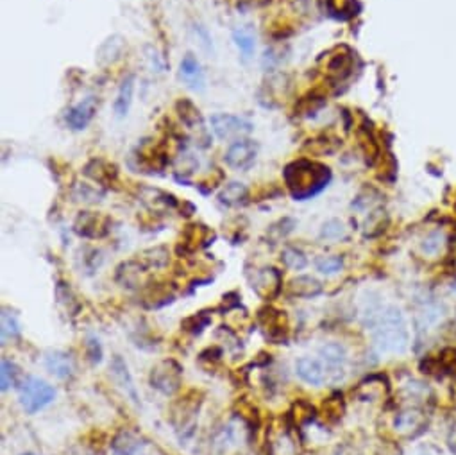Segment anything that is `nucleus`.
Returning a JSON list of instances; mask_svg holds the SVG:
<instances>
[{"mask_svg": "<svg viewBox=\"0 0 456 455\" xmlns=\"http://www.w3.org/2000/svg\"><path fill=\"white\" fill-rule=\"evenodd\" d=\"M179 78L183 79L188 88L195 90V92H202L204 86H206V78H204V72H202L201 63L197 62V57L194 54H186L181 59V65H179Z\"/></svg>", "mask_w": 456, "mask_h": 455, "instance_id": "f3484780", "label": "nucleus"}, {"mask_svg": "<svg viewBox=\"0 0 456 455\" xmlns=\"http://www.w3.org/2000/svg\"><path fill=\"white\" fill-rule=\"evenodd\" d=\"M320 104H322V102L319 101V97H317L315 94H310L301 99L299 102H295L294 111L299 117H308V115H311V111H315L317 108H320Z\"/></svg>", "mask_w": 456, "mask_h": 455, "instance_id": "f704fd0d", "label": "nucleus"}, {"mask_svg": "<svg viewBox=\"0 0 456 455\" xmlns=\"http://www.w3.org/2000/svg\"><path fill=\"white\" fill-rule=\"evenodd\" d=\"M88 348H90V358H92L93 362H101L102 348H101V344H99V341H95V339H90Z\"/></svg>", "mask_w": 456, "mask_h": 455, "instance_id": "58836bf2", "label": "nucleus"}, {"mask_svg": "<svg viewBox=\"0 0 456 455\" xmlns=\"http://www.w3.org/2000/svg\"><path fill=\"white\" fill-rule=\"evenodd\" d=\"M249 197V188L240 181H231V183L224 185V188L218 192V201L226 206H238L243 204Z\"/></svg>", "mask_w": 456, "mask_h": 455, "instance_id": "393cba45", "label": "nucleus"}, {"mask_svg": "<svg viewBox=\"0 0 456 455\" xmlns=\"http://www.w3.org/2000/svg\"><path fill=\"white\" fill-rule=\"evenodd\" d=\"M320 237L326 240H340L345 237V227L340 220H327L322 226V232H320Z\"/></svg>", "mask_w": 456, "mask_h": 455, "instance_id": "e433bc0d", "label": "nucleus"}, {"mask_svg": "<svg viewBox=\"0 0 456 455\" xmlns=\"http://www.w3.org/2000/svg\"><path fill=\"white\" fill-rule=\"evenodd\" d=\"M176 111H178L179 118H181V122L185 124L186 130L190 131L195 136V144H197L199 147H202V149L210 147V131H208L206 124H204V118H202L201 110H199L197 106H195L190 99H179V101L176 102Z\"/></svg>", "mask_w": 456, "mask_h": 455, "instance_id": "39448f33", "label": "nucleus"}, {"mask_svg": "<svg viewBox=\"0 0 456 455\" xmlns=\"http://www.w3.org/2000/svg\"><path fill=\"white\" fill-rule=\"evenodd\" d=\"M45 368L49 370L50 374L57 378H69L72 374L73 366L70 355L63 354V351H50L45 357Z\"/></svg>", "mask_w": 456, "mask_h": 455, "instance_id": "b1692460", "label": "nucleus"}, {"mask_svg": "<svg viewBox=\"0 0 456 455\" xmlns=\"http://www.w3.org/2000/svg\"><path fill=\"white\" fill-rule=\"evenodd\" d=\"M125 50V41L122 36H111L99 47L97 50V63L102 66L113 65L120 62Z\"/></svg>", "mask_w": 456, "mask_h": 455, "instance_id": "6ab92c4d", "label": "nucleus"}, {"mask_svg": "<svg viewBox=\"0 0 456 455\" xmlns=\"http://www.w3.org/2000/svg\"><path fill=\"white\" fill-rule=\"evenodd\" d=\"M138 197L150 211H163V210H174L179 206V201L176 195L163 192L159 188L152 187H140L138 188Z\"/></svg>", "mask_w": 456, "mask_h": 455, "instance_id": "2eb2a0df", "label": "nucleus"}, {"mask_svg": "<svg viewBox=\"0 0 456 455\" xmlns=\"http://www.w3.org/2000/svg\"><path fill=\"white\" fill-rule=\"evenodd\" d=\"M329 169L310 160H295L283 171V179L295 201H306L329 183Z\"/></svg>", "mask_w": 456, "mask_h": 455, "instance_id": "f257e3e1", "label": "nucleus"}, {"mask_svg": "<svg viewBox=\"0 0 456 455\" xmlns=\"http://www.w3.org/2000/svg\"><path fill=\"white\" fill-rule=\"evenodd\" d=\"M369 326L374 332V344L381 354H403L408 348L410 333L403 312L397 307L380 310Z\"/></svg>", "mask_w": 456, "mask_h": 455, "instance_id": "f03ea898", "label": "nucleus"}, {"mask_svg": "<svg viewBox=\"0 0 456 455\" xmlns=\"http://www.w3.org/2000/svg\"><path fill=\"white\" fill-rule=\"evenodd\" d=\"M141 272H145V269H143V265H141L140 262L127 260V262H122V264L118 265L115 278H117V281L122 285V287L134 289V287L140 285Z\"/></svg>", "mask_w": 456, "mask_h": 455, "instance_id": "4be33fe9", "label": "nucleus"}, {"mask_svg": "<svg viewBox=\"0 0 456 455\" xmlns=\"http://www.w3.org/2000/svg\"><path fill=\"white\" fill-rule=\"evenodd\" d=\"M210 321H211V319H210V316H208V314L199 312V314H195V316L186 317L185 321L181 323V326L186 330V332L201 333L202 330H204L208 325H210Z\"/></svg>", "mask_w": 456, "mask_h": 455, "instance_id": "72a5a7b5", "label": "nucleus"}, {"mask_svg": "<svg viewBox=\"0 0 456 455\" xmlns=\"http://www.w3.org/2000/svg\"><path fill=\"white\" fill-rule=\"evenodd\" d=\"M20 380V370L17 364H13L9 360H2V371H0V384H2V391H8L9 387H15Z\"/></svg>", "mask_w": 456, "mask_h": 455, "instance_id": "473e14b6", "label": "nucleus"}, {"mask_svg": "<svg viewBox=\"0 0 456 455\" xmlns=\"http://www.w3.org/2000/svg\"><path fill=\"white\" fill-rule=\"evenodd\" d=\"M211 130L217 134V139L229 140V139H242L245 134L252 131V122H249L247 118L236 117V115L229 113H217L211 117L210 120Z\"/></svg>", "mask_w": 456, "mask_h": 455, "instance_id": "0eeeda50", "label": "nucleus"}, {"mask_svg": "<svg viewBox=\"0 0 456 455\" xmlns=\"http://www.w3.org/2000/svg\"><path fill=\"white\" fill-rule=\"evenodd\" d=\"M109 227H111V219L97 211H81L73 223V232L85 239H102L109 233Z\"/></svg>", "mask_w": 456, "mask_h": 455, "instance_id": "1a4fd4ad", "label": "nucleus"}, {"mask_svg": "<svg viewBox=\"0 0 456 455\" xmlns=\"http://www.w3.org/2000/svg\"><path fill=\"white\" fill-rule=\"evenodd\" d=\"M317 269L322 274H335L342 269V258H339V256H324L317 262Z\"/></svg>", "mask_w": 456, "mask_h": 455, "instance_id": "4c0bfd02", "label": "nucleus"}, {"mask_svg": "<svg viewBox=\"0 0 456 455\" xmlns=\"http://www.w3.org/2000/svg\"><path fill=\"white\" fill-rule=\"evenodd\" d=\"M252 289L256 290L259 298L263 300H274L283 289V276L281 272L276 267H265L262 271L256 272L255 280H252Z\"/></svg>", "mask_w": 456, "mask_h": 455, "instance_id": "f8f14e48", "label": "nucleus"}, {"mask_svg": "<svg viewBox=\"0 0 456 455\" xmlns=\"http://www.w3.org/2000/svg\"><path fill=\"white\" fill-rule=\"evenodd\" d=\"M72 197L81 203H99L104 197V190L90 183H76L72 188Z\"/></svg>", "mask_w": 456, "mask_h": 455, "instance_id": "c85d7f7f", "label": "nucleus"}, {"mask_svg": "<svg viewBox=\"0 0 456 455\" xmlns=\"http://www.w3.org/2000/svg\"><path fill=\"white\" fill-rule=\"evenodd\" d=\"M56 391L52 386L36 377H27L18 387V400L27 414H36L54 402Z\"/></svg>", "mask_w": 456, "mask_h": 455, "instance_id": "7ed1b4c3", "label": "nucleus"}, {"mask_svg": "<svg viewBox=\"0 0 456 455\" xmlns=\"http://www.w3.org/2000/svg\"><path fill=\"white\" fill-rule=\"evenodd\" d=\"M295 373L301 380H304L306 384H311V386H322L327 380L332 370L327 368V364H322L317 358L311 357H303L299 358L297 364H295Z\"/></svg>", "mask_w": 456, "mask_h": 455, "instance_id": "4468645a", "label": "nucleus"}, {"mask_svg": "<svg viewBox=\"0 0 456 455\" xmlns=\"http://www.w3.org/2000/svg\"><path fill=\"white\" fill-rule=\"evenodd\" d=\"M93 183L101 187H115L118 183V167L104 158H92L83 169Z\"/></svg>", "mask_w": 456, "mask_h": 455, "instance_id": "9b49d317", "label": "nucleus"}, {"mask_svg": "<svg viewBox=\"0 0 456 455\" xmlns=\"http://www.w3.org/2000/svg\"><path fill=\"white\" fill-rule=\"evenodd\" d=\"M199 405H201V400L186 396L172 409V421H174L178 430H188V434L194 432L195 414L199 411Z\"/></svg>", "mask_w": 456, "mask_h": 455, "instance_id": "dca6fc26", "label": "nucleus"}, {"mask_svg": "<svg viewBox=\"0 0 456 455\" xmlns=\"http://www.w3.org/2000/svg\"><path fill=\"white\" fill-rule=\"evenodd\" d=\"M56 298H57V301H59V305L65 307L66 312L72 314V316H76V314L81 310L79 301L76 300L72 289H70V287L65 284V281H59V284L56 285Z\"/></svg>", "mask_w": 456, "mask_h": 455, "instance_id": "c756f323", "label": "nucleus"}, {"mask_svg": "<svg viewBox=\"0 0 456 455\" xmlns=\"http://www.w3.org/2000/svg\"><path fill=\"white\" fill-rule=\"evenodd\" d=\"M22 455H36V454H33V451H27V454H22Z\"/></svg>", "mask_w": 456, "mask_h": 455, "instance_id": "ea45409f", "label": "nucleus"}, {"mask_svg": "<svg viewBox=\"0 0 456 455\" xmlns=\"http://www.w3.org/2000/svg\"><path fill=\"white\" fill-rule=\"evenodd\" d=\"M20 335V323H18L17 316L9 310H2V342L9 339H17Z\"/></svg>", "mask_w": 456, "mask_h": 455, "instance_id": "2f4dec72", "label": "nucleus"}, {"mask_svg": "<svg viewBox=\"0 0 456 455\" xmlns=\"http://www.w3.org/2000/svg\"><path fill=\"white\" fill-rule=\"evenodd\" d=\"M258 150L259 146L255 140L238 139L227 147L226 155H224V162L231 169H236V171H249L250 167L255 165L256 158H258Z\"/></svg>", "mask_w": 456, "mask_h": 455, "instance_id": "6e6552de", "label": "nucleus"}, {"mask_svg": "<svg viewBox=\"0 0 456 455\" xmlns=\"http://www.w3.org/2000/svg\"><path fill=\"white\" fill-rule=\"evenodd\" d=\"M149 382L152 389L159 391L162 394L172 396L181 389L183 384V368L172 358L159 360L156 366L150 370Z\"/></svg>", "mask_w": 456, "mask_h": 455, "instance_id": "20e7f679", "label": "nucleus"}, {"mask_svg": "<svg viewBox=\"0 0 456 455\" xmlns=\"http://www.w3.org/2000/svg\"><path fill=\"white\" fill-rule=\"evenodd\" d=\"M136 260L143 265L145 271L147 269H154L156 271V269H163L169 265L170 251L165 246H156V248H149L145 251H141Z\"/></svg>", "mask_w": 456, "mask_h": 455, "instance_id": "5701e85b", "label": "nucleus"}, {"mask_svg": "<svg viewBox=\"0 0 456 455\" xmlns=\"http://www.w3.org/2000/svg\"><path fill=\"white\" fill-rule=\"evenodd\" d=\"M134 83H136L134 74H127V76L120 81L117 99H115L113 102V110H115V115H117V118H124L125 115L129 113V108L131 104H133Z\"/></svg>", "mask_w": 456, "mask_h": 455, "instance_id": "a211bd4d", "label": "nucleus"}, {"mask_svg": "<svg viewBox=\"0 0 456 455\" xmlns=\"http://www.w3.org/2000/svg\"><path fill=\"white\" fill-rule=\"evenodd\" d=\"M95 113H97V99L86 97L85 101L66 110L65 122L72 131H83L90 126Z\"/></svg>", "mask_w": 456, "mask_h": 455, "instance_id": "ddd939ff", "label": "nucleus"}, {"mask_svg": "<svg viewBox=\"0 0 456 455\" xmlns=\"http://www.w3.org/2000/svg\"><path fill=\"white\" fill-rule=\"evenodd\" d=\"M111 448L117 455H138L143 448L140 439L134 434L127 430H122L115 435L113 443H111Z\"/></svg>", "mask_w": 456, "mask_h": 455, "instance_id": "a878e982", "label": "nucleus"}, {"mask_svg": "<svg viewBox=\"0 0 456 455\" xmlns=\"http://www.w3.org/2000/svg\"><path fill=\"white\" fill-rule=\"evenodd\" d=\"M281 260L283 264L287 265V267L294 269V271H301V269L306 267L308 264L304 253L297 248H292V246H287V248L283 249Z\"/></svg>", "mask_w": 456, "mask_h": 455, "instance_id": "7c9ffc66", "label": "nucleus"}, {"mask_svg": "<svg viewBox=\"0 0 456 455\" xmlns=\"http://www.w3.org/2000/svg\"><path fill=\"white\" fill-rule=\"evenodd\" d=\"M295 223L292 219H281L278 220L276 224H272L271 227H269V237L272 239V242H279L281 239H285V237L288 235V233L294 230Z\"/></svg>", "mask_w": 456, "mask_h": 455, "instance_id": "c9c22d12", "label": "nucleus"}, {"mask_svg": "<svg viewBox=\"0 0 456 455\" xmlns=\"http://www.w3.org/2000/svg\"><path fill=\"white\" fill-rule=\"evenodd\" d=\"M322 293V284L311 276H297L288 284L292 298H315Z\"/></svg>", "mask_w": 456, "mask_h": 455, "instance_id": "412c9836", "label": "nucleus"}, {"mask_svg": "<svg viewBox=\"0 0 456 455\" xmlns=\"http://www.w3.org/2000/svg\"><path fill=\"white\" fill-rule=\"evenodd\" d=\"M109 370H111V374L115 377V382H117L118 386L125 391V394H127V396H131V400H133V402H138L136 387H134L133 378H131L129 370H127V364H125V360L120 357V355H115L113 360H111V366H109Z\"/></svg>", "mask_w": 456, "mask_h": 455, "instance_id": "aec40b11", "label": "nucleus"}, {"mask_svg": "<svg viewBox=\"0 0 456 455\" xmlns=\"http://www.w3.org/2000/svg\"><path fill=\"white\" fill-rule=\"evenodd\" d=\"M233 40H234V43H236V47L240 49V52L243 54V57H245V59H249L256 49V40H255V33H252V29H249V25H245V27H240V29H234Z\"/></svg>", "mask_w": 456, "mask_h": 455, "instance_id": "cd10ccee", "label": "nucleus"}, {"mask_svg": "<svg viewBox=\"0 0 456 455\" xmlns=\"http://www.w3.org/2000/svg\"><path fill=\"white\" fill-rule=\"evenodd\" d=\"M134 158L138 160V169H143L147 172L163 171L170 163L165 144H156L154 140H143L141 146H138Z\"/></svg>", "mask_w": 456, "mask_h": 455, "instance_id": "423d86ee", "label": "nucleus"}, {"mask_svg": "<svg viewBox=\"0 0 456 455\" xmlns=\"http://www.w3.org/2000/svg\"><path fill=\"white\" fill-rule=\"evenodd\" d=\"M320 357L324 358V362L327 364L329 370H340L342 371L343 362H345V348L339 342H329V344H324L319 350ZM333 373V371H332Z\"/></svg>", "mask_w": 456, "mask_h": 455, "instance_id": "bb28decb", "label": "nucleus"}, {"mask_svg": "<svg viewBox=\"0 0 456 455\" xmlns=\"http://www.w3.org/2000/svg\"><path fill=\"white\" fill-rule=\"evenodd\" d=\"M259 325H262V330L265 332V337L269 341L279 342L287 341L288 337V323L287 316L281 310H276L272 307H266V309L259 310Z\"/></svg>", "mask_w": 456, "mask_h": 455, "instance_id": "9d476101", "label": "nucleus"}]
</instances>
